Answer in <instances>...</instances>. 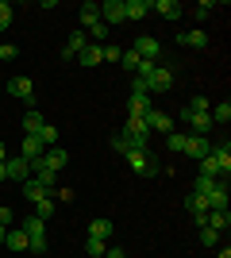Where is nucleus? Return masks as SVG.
Wrapping results in <instances>:
<instances>
[{
  "label": "nucleus",
  "instance_id": "1",
  "mask_svg": "<svg viewBox=\"0 0 231 258\" xmlns=\"http://www.w3.org/2000/svg\"><path fill=\"white\" fill-rule=\"evenodd\" d=\"M23 231H27V250H35V254H46V220H39V216H27V220H23Z\"/></svg>",
  "mask_w": 231,
  "mask_h": 258
},
{
  "label": "nucleus",
  "instance_id": "2",
  "mask_svg": "<svg viewBox=\"0 0 231 258\" xmlns=\"http://www.w3.org/2000/svg\"><path fill=\"white\" fill-rule=\"evenodd\" d=\"M127 158V166H131L135 173H143V177H150V173H158V158H154L150 151H127L123 154Z\"/></svg>",
  "mask_w": 231,
  "mask_h": 258
},
{
  "label": "nucleus",
  "instance_id": "3",
  "mask_svg": "<svg viewBox=\"0 0 231 258\" xmlns=\"http://www.w3.org/2000/svg\"><path fill=\"white\" fill-rule=\"evenodd\" d=\"M181 119H189V123H193V131H197L200 139H208V135H212V127H216L208 112H189V108H181Z\"/></svg>",
  "mask_w": 231,
  "mask_h": 258
},
{
  "label": "nucleus",
  "instance_id": "4",
  "mask_svg": "<svg viewBox=\"0 0 231 258\" xmlns=\"http://www.w3.org/2000/svg\"><path fill=\"white\" fill-rule=\"evenodd\" d=\"M181 154H189L193 162L208 158V154H212V139H200V135H185V151H181Z\"/></svg>",
  "mask_w": 231,
  "mask_h": 258
},
{
  "label": "nucleus",
  "instance_id": "5",
  "mask_svg": "<svg viewBox=\"0 0 231 258\" xmlns=\"http://www.w3.org/2000/svg\"><path fill=\"white\" fill-rule=\"evenodd\" d=\"M4 173H8V181H20V185H23L27 177H31V162L16 154V158H8V162H4Z\"/></svg>",
  "mask_w": 231,
  "mask_h": 258
},
{
  "label": "nucleus",
  "instance_id": "6",
  "mask_svg": "<svg viewBox=\"0 0 231 258\" xmlns=\"http://www.w3.org/2000/svg\"><path fill=\"white\" fill-rule=\"evenodd\" d=\"M135 54L143 58V62H158V54H162V43L158 39H150V35H143V39H135Z\"/></svg>",
  "mask_w": 231,
  "mask_h": 258
},
{
  "label": "nucleus",
  "instance_id": "7",
  "mask_svg": "<svg viewBox=\"0 0 231 258\" xmlns=\"http://www.w3.org/2000/svg\"><path fill=\"white\" fill-rule=\"evenodd\" d=\"M8 97H20V100H27V104H35L31 77H12V81H8Z\"/></svg>",
  "mask_w": 231,
  "mask_h": 258
},
{
  "label": "nucleus",
  "instance_id": "8",
  "mask_svg": "<svg viewBox=\"0 0 231 258\" xmlns=\"http://www.w3.org/2000/svg\"><path fill=\"white\" fill-rule=\"evenodd\" d=\"M143 119H146V127H150V135H158V131H162V135H170V131H174V119L166 116V112H158V108H150Z\"/></svg>",
  "mask_w": 231,
  "mask_h": 258
},
{
  "label": "nucleus",
  "instance_id": "9",
  "mask_svg": "<svg viewBox=\"0 0 231 258\" xmlns=\"http://www.w3.org/2000/svg\"><path fill=\"white\" fill-rule=\"evenodd\" d=\"M66 162H69V154L62 151V147H46V154L35 162V166H43V170H54V173H58L62 166H66Z\"/></svg>",
  "mask_w": 231,
  "mask_h": 258
},
{
  "label": "nucleus",
  "instance_id": "10",
  "mask_svg": "<svg viewBox=\"0 0 231 258\" xmlns=\"http://www.w3.org/2000/svg\"><path fill=\"white\" fill-rule=\"evenodd\" d=\"M43 154H46V147L39 143V135H23V143H20V158H27V162L35 166Z\"/></svg>",
  "mask_w": 231,
  "mask_h": 258
},
{
  "label": "nucleus",
  "instance_id": "11",
  "mask_svg": "<svg viewBox=\"0 0 231 258\" xmlns=\"http://www.w3.org/2000/svg\"><path fill=\"white\" fill-rule=\"evenodd\" d=\"M204 205H208V212H220V208H227V181H216V185H212V193L204 197Z\"/></svg>",
  "mask_w": 231,
  "mask_h": 258
},
{
  "label": "nucleus",
  "instance_id": "12",
  "mask_svg": "<svg viewBox=\"0 0 231 258\" xmlns=\"http://www.w3.org/2000/svg\"><path fill=\"white\" fill-rule=\"evenodd\" d=\"M100 20L108 23V27L123 23V0H108V4H100Z\"/></svg>",
  "mask_w": 231,
  "mask_h": 258
},
{
  "label": "nucleus",
  "instance_id": "13",
  "mask_svg": "<svg viewBox=\"0 0 231 258\" xmlns=\"http://www.w3.org/2000/svg\"><path fill=\"white\" fill-rule=\"evenodd\" d=\"M150 12H158L162 20H177V16H185V8H181L177 0H154V4H150Z\"/></svg>",
  "mask_w": 231,
  "mask_h": 258
},
{
  "label": "nucleus",
  "instance_id": "14",
  "mask_svg": "<svg viewBox=\"0 0 231 258\" xmlns=\"http://www.w3.org/2000/svg\"><path fill=\"white\" fill-rule=\"evenodd\" d=\"M150 16V0H123V20H143Z\"/></svg>",
  "mask_w": 231,
  "mask_h": 258
},
{
  "label": "nucleus",
  "instance_id": "15",
  "mask_svg": "<svg viewBox=\"0 0 231 258\" xmlns=\"http://www.w3.org/2000/svg\"><path fill=\"white\" fill-rule=\"evenodd\" d=\"M85 46H89V35H85V31H73V35H69V43H66V50H62V58L69 62V58H77Z\"/></svg>",
  "mask_w": 231,
  "mask_h": 258
},
{
  "label": "nucleus",
  "instance_id": "16",
  "mask_svg": "<svg viewBox=\"0 0 231 258\" xmlns=\"http://www.w3.org/2000/svg\"><path fill=\"white\" fill-rule=\"evenodd\" d=\"M43 112H39V108H27V112H23V131H27V135H39V131H43Z\"/></svg>",
  "mask_w": 231,
  "mask_h": 258
},
{
  "label": "nucleus",
  "instance_id": "17",
  "mask_svg": "<svg viewBox=\"0 0 231 258\" xmlns=\"http://www.w3.org/2000/svg\"><path fill=\"white\" fill-rule=\"evenodd\" d=\"M112 231H116V227H112V220H104V216L89 224V239H104V243H108V239H112Z\"/></svg>",
  "mask_w": 231,
  "mask_h": 258
},
{
  "label": "nucleus",
  "instance_id": "18",
  "mask_svg": "<svg viewBox=\"0 0 231 258\" xmlns=\"http://www.w3.org/2000/svg\"><path fill=\"white\" fill-rule=\"evenodd\" d=\"M31 177H35L39 185H43L46 193H50V189H58V173H54V170H43V166H31Z\"/></svg>",
  "mask_w": 231,
  "mask_h": 258
},
{
  "label": "nucleus",
  "instance_id": "19",
  "mask_svg": "<svg viewBox=\"0 0 231 258\" xmlns=\"http://www.w3.org/2000/svg\"><path fill=\"white\" fill-rule=\"evenodd\" d=\"M146 85H150V93H170V85H174V74H166L162 66H158V74H154Z\"/></svg>",
  "mask_w": 231,
  "mask_h": 258
},
{
  "label": "nucleus",
  "instance_id": "20",
  "mask_svg": "<svg viewBox=\"0 0 231 258\" xmlns=\"http://www.w3.org/2000/svg\"><path fill=\"white\" fill-rule=\"evenodd\" d=\"M4 243H8V250H27V231L23 227H8Z\"/></svg>",
  "mask_w": 231,
  "mask_h": 258
},
{
  "label": "nucleus",
  "instance_id": "21",
  "mask_svg": "<svg viewBox=\"0 0 231 258\" xmlns=\"http://www.w3.org/2000/svg\"><path fill=\"white\" fill-rule=\"evenodd\" d=\"M120 66H123V74H139V66H143V58H139V54H135V46H131V50H123L120 54Z\"/></svg>",
  "mask_w": 231,
  "mask_h": 258
},
{
  "label": "nucleus",
  "instance_id": "22",
  "mask_svg": "<svg viewBox=\"0 0 231 258\" xmlns=\"http://www.w3.org/2000/svg\"><path fill=\"white\" fill-rule=\"evenodd\" d=\"M208 227H212V231H227V227H231V212H227V208L208 212Z\"/></svg>",
  "mask_w": 231,
  "mask_h": 258
},
{
  "label": "nucleus",
  "instance_id": "23",
  "mask_svg": "<svg viewBox=\"0 0 231 258\" xmlns=\"http://www.w3.org/2000/svg\"><path fill=\"white\" fill-rule=\"evenodd\" d=\"M23 197H27V201L35 205V201H43V197H50V193H46V189L35 181V177H27V181H23Z\"/></svg>",
  "mask_w": 231,
  "mask_h": 258
},
{
  "label": "nucleus",
  "instance_id": "24",
  "mask_svg": "<svg viewBox=\"0 0 231 258\" xmlns=\"http://www.w3.org/2000/svg\"><path fill=\"white\" fill-rule=\"evenodd\" d=\"M177 43H185V46H193V50H200V46H208V35L197 27V31H185L181 39H177Z\"/></svg>",
  "mask_w": 231,
  "mask_h": 258
},
{
  "label": "nucleus",
  "instance_id": "25",
  "mask_svg": "<svg viewBox=\"0 0 231 258\" xmlns=\"http://www.w3.org/2000/svg\"><path fill=\"white\" fill-rule=\"evenodd\" d=\"M77 62H81V66H100V62H104V58H100V46H97V43H89L85 50L77 54Z\"/></svg>",
  "mask_w": 231,
  "mask_h": 258
},
{
  "label": "nucleus",
  "instance_id": "26",
  "mask_svg": "<svg viewBox=\"0 0 231 258\" xmlns=\"http://www.w3.org/2000/svg\"><path fill=\"white\" fill-rule=\"evenodd\" d=\"M77 16H81V23H85V27H93V23L100 20V4H93V0H89V4H81V12H77Z\"/></svg>",
  "mask_w": 231,
  "mask_h": 258
},
{
  "label": "nucleus",
  "instance_id": "27",
  "mask_svg": "<svg viewBox=\"0 0 231 258\" xmlns=\"http://www.w3.org/2000/svg\"><path fill=\"white\" fill-rule=\"evenodd\" d=\"M216 181H223V177H204V173H197V181H193V193H197V197H208Z\"/></svg>",
  "mask_w": 231,
  "mask_h": 258
},
{
  "label": "nucleus",
  "instance_id": "28",
  "mask_svg": "<svg viewBox=\"0 0 231 258\" xmlns=\"http://www.w3.org/2000/svg\"><path fill=\"white\" fill-rule=\"evenodd\" d=\"M85 35H89V39H93V43H104V39H108V23H104V20H97V23H93V27H85Z\"/></svg>",
  "mask_w": 231,
  "mask_h": 258
},
{
  "label": "nucleus",
  "instance_id": "29",
  "mask_svg": "<svg viewBox=\"0 0 231 258\" xmlns=\"http://www.w3.org/2000/svg\"><path fill=\"white\" fill-rule=\"evenodd\" d=\"M127 108H131V116H146V112H150V97H131L127 100Z\"/></svg>",
  "mask_w": 231,
  "mask_h": 258
},
{
  "label": "nucleus",
  "instance_id": "30",
  "mask_svg": "<svg viewBox=\"0 0 231 258\" xmlns=\"http://www.w3.org/2000/svg\"><path fill=\"white\" fill-rule=\"evenodd\" d=\"M54 201H50V197H43V201H35V216H39V220H50V216H54Z\"/></svg>",
  "mask_w": 231,
  "mask_h": 258
},
{
  "label": "nucleus",
  "instance_id": "31",
  "mask_svg": "<svg viewBox=\"0 0 231 258\" xmlns=\"http://www.w3.org/2000/svg\"><path fill=\"white\" fill-rule=\"evenodd\" d=\"M104 250H108V243H104V239H85V254H89V258H104Z\"/></svg>",
  "mask_w": 231,
  "mask_h": 258
},
{
  "label": "nucleus",
  "instance_id": "32",
  "mask_svg": "<svg viewBox=\"0 0 231 258\" xmlns=\"http://www.w3.org/2000/svg\"><path fill=\"white\" fill-rule=\"evenodd\" d=\"M39 143H43V147H58V127H54V123H43V131H39Z\"/></svg>",
  "mask_w": 231,
  "mask_h": 258
},
{
  "label": "nucleus",
  "instance_id": "33",
  "mask_svg": "<svg viewBox=\"0 0 231 258\" xmlns=\"http://www.w3.org/2000/svg\"><path fill=\"white\" fill-rule=\"evenodd\" d=\"M208 116H212V123H227V119H231V104H216Z\"/></svg>",
  "mask_w": 231,
  "mask_h": 258
},
{
  "label": "nucleus",
  "instance_id": "34",
  "mask_svg": "<svg viewBox=\"0 0 231 258\" xmlns=\"http://www.w3.org/2000/svg\"><path fill=\"white\" fill-rule=\"evenodd\" d=\"M12 20H16L12 4H4V0H0V31H8V27H12Z\"/></svg>",
  "mask_w": 231,
  "mask_h": 258
},
{
  "label": "nucleus",
  "instance_id": "35",
  "mask_svg": "<svg viewBox=\"0 0 231 258\" xmlns=\"http://www.w3.org/2000/svg\"><path fill=\"white\" fill-rule=\"evenodd\" d=\"M212 12H216V4H212V0H200L197 8H193V20H208Z\"/></svg>",
  "mask_w": 231,
  "mask_h": 258
},
{
  "label": "nucleus",
  "instance_id": "36",
  "mask_svg": "<svg viewBox=\"0 0 231 258\" xmlns=\"http://www.w3.org/2000/svg\"><path fill=\"white\" fill-rule=\"evenodd\" d=\"M50 201H62V205H69V201H73V189H66V185H58V189H50Z\"/></svg>",
  "mask_w": 231,
  "mask_h": 258
},
{
  "label": "nucleus",
  "instance_id": "37",
  "mask_svg": "<svg viewBox=\"0 0 231 258\" xmlns=\"http://www.w3.org/2000/svg\"><path fill=\"white\" fill-rule=\"evenodd\" d=\"M166 147H170L174 154H181L185 151V135H174V131H170V135H166Z\"/></svg>",
  "mask_w": 231,
  "mask_h": 258
},
{
  "label": "nucleus",
  "instance_id": "38",
  "mask_svg": "<svg viewBox=\"0 0 231 258\" xmlns=\"http://www.w3.org/2000/svg\"><path fill=\"white\" fill-rule=\"evenodd\" d=\"M131 97H150V85L143 77H131Z\"/></svg>",
  "mask_w": 231,
  "mask_h": 258
},
{
  "label": "nucleus",
  "instance_id": "39",
  "mask_svg": "<svg viewBox=\"0 0 231 258\" xmlns=\"http://www.w3.org/2000/svg\"><path fill=\"white\" fill-rule=\"evenodd\" d=\"M216 239H220V231H212V227H200V247H216Z\"/></svg>",
  "mask_w": 231,
  "mask_h": 258
},
{
  "label": "nucleus",
  "instance_id": "40",
  "mask_svg": "<svg viewBox=\"0 0 231 258\" xmlns=\"http://www.w3.org/2000/svg\"><path fill=\"white\" fill-rule=\"evenodd\" d=\"M16 54H20V46H16V43H0V62H12Z\"/></svg>",
  "mask_w": 231,
  "mask_h": 258
},
{
  "label": "nucleus",
  "instance_id": "41",
  "mask_svg": "<svg viewBox=\"0 0 231 258\" xmlns=\"http://www.w3.org/2000/svg\"><path fill=\"white\" fill-rule=\"evenodd\" d=\"M120 46H100V58H104V62H120Z\"/></svg>",
  "mask_w": 231,
  "mask_h": 258
},
{
  "label": "nucleus",
  "instance_id": "42",
  "mask_svg": "<svg viewBox=\"0 0 231 258\" xmlns=\"http://www.w3.org/2000/svg\"><path fill=\"white\" fill-rule=\"evenodd\" d=\"M185 108H189V112H208L212 104H208V100H204V97H193V100H189Z\"/></svg>",
  "mask_w": 231,
  "mask_h": 258
},
{
  "label": "nucleus",
  "instance_id": "43",
  "mask_svg": "<svg viewBox=\"0 0 231 258\" xmlns=\"http://www.w3.org/2000/svg\"><path fill=\"white\" fill-rule=\"evenodd\" d=\"M112 151H116V154H127V139H123V135H112Z\"/></svg>",
  "mask_w": 231,
  "mask_h": 258
},
{
  "label": "nucleus",
  "instance_id": "44",
  "mask_svg": "<svg viewBox=\"0 0 231 258\" xmlns=\"http://www.w3.org/2000/svg\"><path fill=\"white\" fill-rule=\"evenodd\" d=\"M12 220H16V216H12V208H4V205H0V224H4V227H12Z\"/></svg>",
  "mask_w": 231,
  "mask_h": 258
},
{
  "label": "nucleus",
  "instance_id": "45",
  "mask_svg": "<svg viewBox=\"0 0 231 258\" xmlns=\"http://www.w3.org/2000/svg\"><path fill=\"white\" fill-rule=\"evenodd\" d=\"M104 258H127V254H123L120 247H108V250H104Z\"/></svg>",
  "mask_w": 231,
  "mask_h": 258
},
{
  "label": "nucleus",
  "instance_id": "46",
  "mask_svg": "<svg viewBox=\"0 0 231 258\" xmlns=\"http://www.w3.org/2000/svg\"><path fill=\"white\" fill-rule=\"evenodd\" d=\"M4 235H8V227H4V224H0V247H4Z\"/></svg>",
  "mask_w": 231,
  "mask_h": 258
},
{
  "label": "nucleus",
  "instance_id": "47",
  "mask_svg": "<svg viewBox=\"0 0 231 258\" xmlns=\"http://www.w3.org/2000/svg\"><path fill=\"white\" fill-rule=\"evenodd\" d=\"M0 162H8V151H4V143H0Z\"/></svg>",
  "mask_w": 231,
  "mask_h": 258
},
{
  "label": "nucleus",
  "instance_id": "48",
  "mask_svg": "<svg viewBox=\"0 0 231 258\" xmlns=\"http://www.w3.org/2000/svg\"><path fill=\"white\" fill-rule=\"evenodd\" d=\"M216 258H231V250H227V247H223V250H220V254H216Z\"/></svg>",
  "mask_w": 231,
  "mask_h": 258
},
{
  "label": "nucleus",
  "instance_id": "49",
  "mask_svg": "<svg viewBox=\"0 0 231 258\" xmlns=\"http://www.w3.org/2000/svg\"><path fill=\"white\" fill-rule=\"evenodd\" d=\"M0 181H8V173H4V162H0Z\"/></svg>",
  "mask_w": 231,
  "mask_h": 258
}]
</instances>
